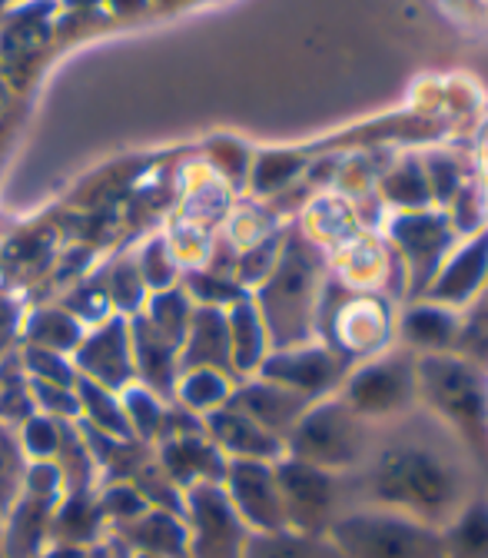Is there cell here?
Instances as JSON below:
<instances>
[{"label": "cell", "instance_id": "obj_1", "mask_svg": "<svg viewBox=\"0 0 488 558\" xmlns=\"http://www.w3.org/2000/svg\"><path fill=\"white\" fill-rule=\"evenodd\" d=\"M468 499V472L439 439L399 436L366 469V506L392 509L436 529H446Z\"/></svg>", "mask_w": 488, "mask_h": 558}, {"label": "cell", "instance_id": "obj_2", "mask_svg": "<svg viewBox=\"0 0 488 558\" xmlns=\"http://www.w3.org/2000/svg\"><path fill=\"white\" fill-rule=\"evenodd\" d=\"M329 535L345 558H446L442 529L379 506L339 512Z\"/></svg>", "mask_w": 488, "mask_h": 558}, {"label": "cell", "instance_id": "obj_3", "mask_svg": "<svg viewBox=\"0 0 488 558\" xmlns=\"http://www.w3.org/2000/svg\"><path fill=\"white\" fill-rule=\"evenodd\" d=\"M418 392L455 429L475 456H488V392L475 369L449 356H426L415 363Z\"/></svg>", "mask_w": 488, "mask_h": 558}, {"label": "cell", "instance_id": "obj_4", "mask_svg": "<svg viewBox=\"0 0 488 558\" xmlns=\"http://www.w3.org/2000/svg\"><path fill=\"white\" fill-rule=\"evenodd\" d=\"M369 423L345 405V399H316L286 436L293 459L326 472L356 469L366 462Z\"/></svg>", "mask_w": 488, "mask_h": 558}, {"label": "cell", "instance_id": "obj_5", "mask_svg": "<svg viewBox=\"0 0 488 558\" xmlns=\"http://www.w3.org/2000/svg\"><path fill=\"white\" fill-rule=\"evenodd\" d=\"M418 396V376L415 360L405 353L379 356L366 363L359 373H349L345 379V405L366 423L373 418H389L405 412Z\"/></svg>", "mask_w": 488, "mask_h": 558}, {"label": "cell", "instance_id": "obj_6", "mask_svg": "<svg viewBox=\"0 0 488 558\" xmlns=\"http://www.w3.org/2000/svg\"><path fill=\"white\" fill-rule=\"evenodd\" d=\"M279 496H283L286 529L296 532H329L339 515V478L335 472L316 469L309 462L290 459L276 469Z\"/></svg>", "mask_w": 488, "mask_h": 558}, {"label": "cell", "instance_id": "obj_7", "mask_svg": "<svg viewBox=\"0 0 488 558\" xmlns=\"http://www.w3.org/2000/svg\"><path fill=\"white\" fill-rule=\"evenodd\" d=\"M227 475L243 522H249L259 532H286V512H283V496H279L276 469H269L266 462L240 459L236 465H230Z\"/></svg>", "mask_w": 488, "mask_h": 558}, {"label": "cell", "instance_id": "obj_8", "mask_svg": "<svg viewBox=\"0 0 488 558\" xmlns=\"http://www.w3.org/2000/svg\"><path fill=\"white\" fill-rule=\"evenodd\" d=\"M266 376L283 386V389H293L306 399H319L326 396L329 389H335L342 379H345V360L329 353V349H290V353L276 356L266 363Z\"/></svg>", "mask_w": 488, "mask_h": 558}, {"label": "cell", "instance_id": "obj_9", "mask_svg": "<svg viewBox=\"0 0 488 558\" xmlns=\"http://www.w3.org/2000/svg\"><path fill=\"white\" fill-rule=\"evenodd\" d=\"M309 405H313V399H306V396H300L293 389H283V386L272 383V386L246 389L243 402H240V412H246L253 423H259L276 439H286Z\"/></svg>", "mask_w": 488, "mask_h": 558}, {"label": "cell", "instance_id": "obj_10", "mask_svg": "<svg viewBox=\"0 0 488 558\" xmlns=\"http://www.w3.org/2000/svg\"><path fill=\"white\" fill-rule=\"evenodd\" d=\"M243 522L213 488L199 493V551L203 558H240Z\"/></svg>", "mask_w": 488, "mask_h": 558}, {"label": "cell", "instance_id": "obj_11", "mask_svg": "<svg viewBox=\"0 0 488 558\" xmlns=\"http://www.w3.org/2000/svg\"><path fill=\"white\" fill-rule=\"evenodd\" d=\"M213 436L220 439L223 449H230L233 456L246 459V462H266L272 456H279V449H283V439H276L272 433H266L259 423H253V418L240 409L233 412H220L213 418Z\"/></svg>", "mask_w": 488, "mask_h": 558}, {"label": "cell", "instance_id": "obj_12", "mask_svg": "<svg viewBox=\"0 0 488 558\" xmlns=\"http://www.w3.org/2000/svg\"><path fill=\"white\" fill-rule=\"evenodd\" d=\"M446 558H488V499H468L442 529Z\"/></svg>", "mask_w": 488, "mask_h": 558}, {"label": "cell", "instance_id": "obj_13", "mask_svg": "<svg viewBox=\"0 0 488 558\" xmlns=\"http://www.w3.org/2000/svg\"><path fill=\"white\" fill-rule=\"evenodd\" d=\"M459 332V323L452 313L439 310V306H426V310H412L402 319V336L405 342L418 345V349H446Z\"/></svg>", "mask_w": 488, "mask_h": 558}, {"label": "cell", "instance_id": "obj_14", "mask_svg": "<svg viewBox=\"0 0 488 558\" xmlns=\"http://www.w3.org/2000/svg\"><path fill=\"white\" fill-rule=\"evenodd\" d=\"M227 345H230V332H227V326L220 323V316H217V313H203V316L196 319V329H193V360H203V363H223Z\"/></svg>", "mask_w": 488, "mask_h": 558}, {"label": "cell", "instance_id": "obj_15", "mask_svg": "<svg viewBox=\"0 0 488 558\" xmlns=\"http://www.w3.org/2000/svg\"><path fill=\"white\" fill-rule=\"evenodd\" d=\"M136 356H139V366L144 373L157 383H167L170 379V345L163 339V332L157 329H139L136 336Z\"/></svg>", "mask_w": 488, "mask_h": 558}, {"label": "cell", "instance_id": "obj_16", "mask_svg": "<svg viewBox=\"0 0 488 558\" xmlns=\"http://www.w3.org/2000/svg\"><path fill=\"white\" fill-rule=\"evenodd\" d=\"M173 469L180 475H217L223 472V462L217 456V449H209V446H199V442H180L173 446V456H170Z\"/></svg>", "mask_w": 488, "mask_h": 558}, {"label": "cell", "instance_id": "obj_17", "mask_svg": "<svg viewBox=\"0 0 488 558\" xmlns=\"http://www.w3.org/2000/svg\"><path fill=\"white\" fill-rule=\"evenodd\" d=\"M236 353H240V363H253L259 356V323H256V313L249 306H240L236 316Z\"/></svg>", "mask_w": 488, "mask_h": 558}, {"label": "cell", "instance_id": "obj_18", "mask_svg": "<svg viewBox=\"0 0 488 558\" xmlns=\"http://www.w3.org/2000/svg\"><path fill=\"white\" fill-rule=\"evenodd\" d=\"M157 316H160L157 323L167 326V329L176 336V332L183 329V319H186V303H183L176 293H167V296L157 300Z\"/></svg>", "mask_w": 488, "mask_h": 558}, {"label": "cell", "instance_id": "obj_19", "mask_svg": "<svg viewBox=\"0 0 488 558\" xmlns=\"http://www.w3.org/2000/svg\"><path fill=\"white\" fill-rule=\"evenodd\" d=\"M117 8L120 11H139L144 8V0H117Z\"/></svg>", "mask_w": 488, "mask_h": 558}]
</instances>
